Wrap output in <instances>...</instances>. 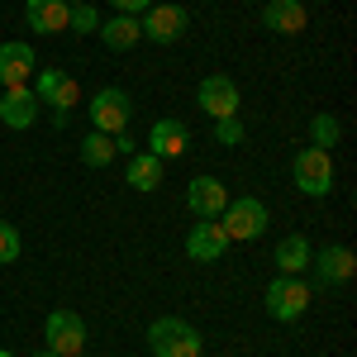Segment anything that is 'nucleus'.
<instances>
[{"label": "nucleus", "instance_id": "obj_1", "mask_svg": "<svg viewBox=\"0 0 357 357\" xmlns=\"http://www.w3.org/2000/svg\"><path fill=\"white\" fill-rule=\"evenodd\" d=\"M148 353L153 357H200L205 353V333L195 329L191 319H176V314H162L148 324Z\"/></svg>", "mask_w": 357, "mask_h": 357}, {"label": "nucleus", "instance_id": "obj_2", "mask_svg": "<svg viewBox=\"0 0 357 357\" xmlns=\"http://www.w3.org/2000/svg\"><path fill=\"white\" fill-rule=\"evenodd\" d=\"M291 181H296V191L310 195V200L333 195V181H338V172H333V153L314 148V143L296 148V158H291Z\"/></svg>", "mask_w": 357, "mask_h": 357}, {"label": "nucleus", "instance_id": "obj_3", "mask_svg": "<svg viewBox=\"0 0 357 357\" xmlns=\"http://www.w3.org/2000/svg\"><path fill=\"white\" fill-rule=\"evenodd\" d=\"M310 301H314V286L305 276H272L267 291H262V305H267V314L276 324H296L310 310Z\"/></svg>", "mask_w": 357, "mask_h": 357}, {"label": "nucleus", "instance_id": "obj_4", "mask_svg": "<svg viewBox=\"0 0 357 357\" xmlns=\"http://www.w3.org/2000/svg\"><path fill=\"white\" fill-rule=\"evenodd\" d=\"M220 224H224V234H229V243H252V238L267 234L272 215H267V205L257 195H229Z\"/></svg>", "mask_w": 357, "mask_h": 357}, {"label": "nucleus", "instance_id": "obj_5", "mask_svg": "<svg viewBox=\"0 0 357 357\" xmlns=\"http://www.w3.org/2000/svg\"><path fill=\"white\" fill-rule=\"evenodd\" d=\"M91 129L96 134H124L129 129V119H134V96L124 91V86H100L96 96H91Z\"/></svg>", "mask_w": 357, "mask_h": 357}, {"label": "nucleus", "instance_id": "obj_6", "mask_svg": "<svg viewBox=\"0 0 357 357\" xmlns=\"http://www.w3.org/2000/svg\"><path fill=\"white\" fill-rule=\"evenodd\" d=\"M43 348L57 357L86 353V319L77 310H48V319H43Z\"/></svg>", "mask_w": 357, "mask_h": 357}, {"label": "nucleus", "instance_id": "obj_7", "mask_svg": "<svg viewBox=\"0 0 357 357\" xmlns=\"http://www.w3.org/2000/svg\"><path fill=\"white\" fill-rule=\"evenodd\" d=\"M191 24V15H186V5H172V0H153L143 15H138V29H143V38L148 43H176L181 33Z\"/></svg>", "mask_w": 357, "mask_h": 357}, {"label": "nucleus", "instance_id": "obj_8", "mask_svg": "<svg viewBox=\"0 0 357 357\" xmlns=\"http://www.w3.org/2000/svg\"><path fill=\"white\" fill-rule=\"evenodd\" d=\"M29 91H33L38 105H48V110H67L72 114V105H82V86H77V77H67V72H57V67H38Z\"/></svg>", "mask_w": 357, "mask_h": 357}, {"label": "nucleus", "instance_id": "obj_9", "mask_svg": "<svg viewBox=\"0 0 357 357\" xmlns=\"http://www.w3.org/2000/svg\"><path fill=\"white\" fill-rule=\"evenodd\" d=\"M195 105L210 114V119H234L238 114V82L234 77H224V72H210L205 82L195 86Z\"/></svg>", "mask_w": 357, "mask_h": 357}, {"label": "nucleus", "instance_id": "obj_10", "mask_svg": "<svg viewBox=\"0 0 357 357\" xmlns=\"http://www.w3.org/2000/svg\"><path fill=\"white\" fill-rule=\"evenodd\" d=\"M310 267H314V281L319 286H343L357 272V252L348 243H324L319 252H310Z\"/></svg>", "mask_w": 357, "mask_h": 357}, {"label": "nucleus", "instance_id": "obj_11", "mask_svg": "<svg viewBox=\"0 0 357 357\" xmlns=\"http://www.w3.org/2000/svg\"><path fill=\"white\" fill-rule=\"evenodd\" d=\"M224 252H229V234H224L220 220H195L191 229H186V257L191 262H220Z\"/></svg>", "mask_w": 357, "mask_h": 357}, {"label": "nucleus", "instance_id": "obj_12", "mask_svg": "<svg viewBox=\"0 0 357 357\" xmlns=\"http://www.w3.org/2000/svg\"><path fill=\"white\" fill-rule=\"evenodd\" d=\"M38 114H43V105H38V96H33L29 86H10V91H0V124H5V129L24 134V129L38 124Z\"/></svg>", "mask_w": 357, "mask_h": 357}, {"label": "nucleus", "instance_id": "obj_13", "mask_svg": "<svg viewBox=\"0 0 357 357\" xmlns=\"http://www.w3.org/2000/svg\"><path fill=\"white\" fill-rule=\"evenodd\" d=\"M33 72H38V57H33V48H29L24 38L0 43V91H10V86H29V82H33Z\"/></svg>", "mask_w": 357, "mask_h": 357}, {"label": "nucleus", "instance_id": "obj_14", "mask_svg": "<svg viewBox=\"0 0 357 357\" xmlns=\"http://www.w3.org/2000/svg\"><path fill=\"white\" fill-rule=\"evenodd\" d=\"M224 205H229V186H224L220 176H195L191 186H186V210H191L195 220H220Z\"/></svg>", "mask_w": 357, "mask_h": 357}, {"label": "nucleus", "instance_id": "obj_15", "mask_svg": "<svg viewBox=\"0 0 357 357\" xmlns=\"http://www.w3.org/2000/svg\"><path fill=\"white\" fill-rule=\"evenodd\" d=\"M186 148H191L186 119H158V124L148 129V148H143V153H153L158 162H172V158H181Z\"/></svg>", "mask_w": 357, "mask_h": 357}, {"label": "nucleus", "instance_id": "obj_16", "mask_svg": "<svg viewBox=\"0 0 357 357\" xmlns=\"http://www.w3.org/2000/svg\"><path fill=\"white\" fill-rule=\"evenodd\" d=\"M305 24H310L305 0H267V5H262V29H272V33H281V38L305 33Z\"/></svg>", "mask_w": 357, "mask_h": 357}, {"label": "nucleus", "instance_id": "obj_17", "mask_svg": "<svg viewBox=\"0 0 357 357\" xmlns=\"http://www.w3.org/2000/svg\"><path fill=\"white\" fill-rule=\"evenodd\" d=\"M24 15L33 33H62L72 20V5L67 0H24Z\"/></svg>", "mask_w": 357, "mask_h": 357}, {"label": "nucleus", "instance_id": "obj_18", "mask_svg": "<svg viewBox=\"0 0 357 357\" xmlns=\"http://www.w3.org/2000/svg\"><path fill=\"white\" fill-rule=\"evenodd\" d=\"M100 43L110 48V53H129L138 38H143V29H138V15H110V20H100Z\"/></svg>", "mask_w": 357, "mask_h": 357}, {"label": "nucleus", "instance_id": "obj_19", "mask_svg": "<svg viewBox=\"0 0 357 357\" xmlns=\"http://www.w3.org/2000/svg\"><path fill=\"white\" fill-rule=\"evenodd\" d=\"M310 252H314V248H310V238H305V234H291V238H281V243H276V276H301L305 267H310Z\"/></svg>", "mask_w": 357, "mask_h": 357}, {"label": "nucleus", "instance_id": "obj_20", "mask_svg": "<svg viewBox=\"0 0 357 357\" xmlns=\"http://www.w3.org/2000/svg\"><path fill=\"white\" fill-rule=\"evenodd\" d=\"M124 181H129L134 191L153 195L158 186H162V162H158L153 153H134V158H129V172H124Z\"/></svg>", "mask_w": 357, "mask_h": 357}, {"label": "nucleus", "instance_id": "obj_21", "mask_svg": "<svg viewBox=\"0 0 357 357\" xmlns=\"http://www.w3.org/2000/svg\"><path fill=\"white\" fill-rule=\"evenodd\" d=\"M114 158H119V153H114V134H96V129H91V134L82 138V162H86V167L105 172Z\"/></svg>", "mask_w": 357, "mask_h": 357}, {"label": "nucleus", "instance_id": "obj_22", "mask_svg": "<svg viewBox=\"0 0 357 357\" xmlns=\"http://www.w3.org/2000/svg\"><path fill=\"white\" fill-rule=\"evenodd\" d=\"M338 138H343V124H338V119H333L329 110L310 119V143H314V148H324V153H333V143H338Z\"/></svg>", "mask_w": 357, "mask_h": 357}, {"label": "nucleus", "instance_id": "obj_23", "mask_svg": "<svg viewBox=\"0 0 357 357\" xmlns=\"http://www.w3.org/2000/svg\"><path fill=\"white\" fill-rule=\"evenodd\" d=\"M20 252H24V238H20V229L15 224L0 220V267H10V262H20Z\"/></svg>", "mask_w": 357, "mask_h": 357}, {"label": "nucleus", "instance_id": "obj_24", "mask_svg": "<svg viewBox=\"0 0 357 357\" xmlns=\"http://www.w3.org/2000/svg\"><path fill=\"white\" fill-rule=\"evenodd\" d=\"M215 124V143H224V148H238L248 138V129H243V119L234 114V119H210Z\"/></svg>", "mask_w": 357, "mask_h": 357}, {"label": "nucleus", "instance_id": "obj_25", "mask_svg": "<svg viewBox=\"0 0 357 357\" xmlns=\"http://www.w3.org/2000/svg\"><path fill=\"white\" fill-rule=\"evenodd\" d=\"M67 29H72V33H96V29H100V10H96V5H72Z\"/></svg>", "mask_w": 357, "mask_h": 357}, {"label": "nucleus", "instance_id": "obj_26", "mask_svg": "<svg viewBox=\"0 0 357 357\" xmlns=\"http://www.w3.org/2000/svg\"><path fill=\"white\" fill-rule=\"evenodd\" d=\"M114 153H119V158H134V153H138V138L129 134V129H124V134H114Z\"/></svg>", "mask_w": 357, "mask_h": 357}, {"label": "nucleus", "instance_id": "obj_27", "mask_svg": "<svg viewBox=\"0 0 357 357\" xmlns=\"http://www.w3.org/2000/svg\"><path fill=\"white\" fill-rule=\"evenodd\" d=\"M110 5H114V15H143L153 0H110Z\"/></svg>", "mask_w": 357, "mask_h": 357}, {"label": "nucleus", "instance_id": "obj_28", "mask_svg": "<svg viewBox=\"0 0 357 357\" xmlns=\"http://www.w3.org/2000/svg\"><path fill=\"white\" fill-rule=\"evenodd\" d=\"M67 124H72V114H67V110H53V129H57V134H62Z\"/></svg>", "mask_w": 357, "mask_h": 357}, {"label": "nucleus", "instance_id": "obj_29", "mask_svg": "<svg viewBox=\"0 0 357 357\" xmlns=\"http://www.w3.org/2000/svg\"><path fill=\"white\" fill-rule=\"evenodd\" d=\"M33 357H57V353H48V348H38V353H33Z\"/></svg>", "mask_w": 357, "mask_h": 357}, {"label": "nucleus", "instance_id": "obj_30", "mask_svg": "<svg viewBox=\"0 0 357 357\" xmlns=\"http://www.w3.org/2000/svg\"><path fill=\"white\" fill-rule=\"evenodd\" d=\"M67 5H91V0H67Z\"/></svg>", "mask_w": 357, "mask_h": 357}, {"label": "nucleus", "instance_id": "obj_31", "mask_svg": "<svg viewBox=\"0 0 357 357\" xmlns=\"http://www.w3.org/2000/svg\"><path fill=\"white\" fill-rule=\"evenodd\" d=\"M0 357H15V353H10V348H0Z\"/></svg>", "mask_w": 357, "mask_h": 357}, {"label": "nucleus", "instance_id": "obj_32", "mask_svg": "<svg viewBox=\"0 0 357 357\" xmlns=\"http://www.w3.org/2000/svg\"><path fill=\"white\" fill-rule=\"evenodd\" d=\"M77 357H86V353H77Z\"/></svg>", "mask_w": 357, "mask_h": 357}]
</instances>
